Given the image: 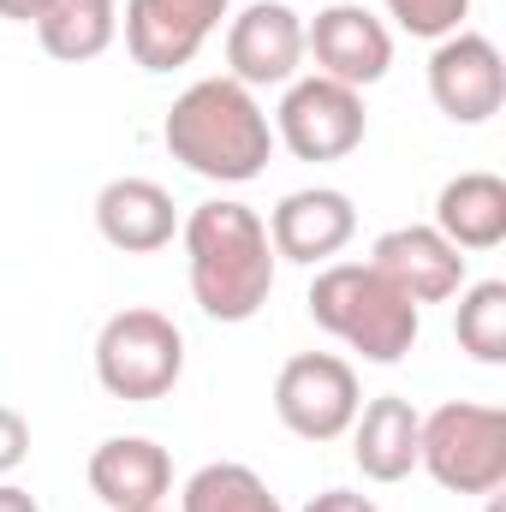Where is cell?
Returning a JSON list of instances; mask_svg holds the SVG:
<instances>
[{"mask_svg": "<svg viewBox=\"0 0 506 512\" xmlns=\"http://www.w3.org/2000/svg\"><path fill=\"white\" fill-rule=\"evenodd\" d=\"M370 268L393 292H405L411 304H441L465 286V251H453L435 227H393L381 233Z\"/></svg>", "mask_w": 506, "mask_h": 512, "instance_id": "obj_13", "label": "cell"}, {"mask_svg": "<svg viewBox=\"0 0 506 512\" xmlns=\"http://www.w3.org/2000/svg\"><path fill=\"white\" fill-rule=\"evenodd\" d=\"M417 465L447 495H495L506 483V411L471 399L435 405L417 435Z\"/></svg>", "mask_w": 506, "mask_h": 512, "instance_id": "obj_4", "label": "cell"}, {"mask_svg": "<svg viewBox=\"0 0 506 512\" xmlns=\"http://www.w3.org/2000/svg\"><path fill=\"white\" fill-rule=\"evenodd\" d=\"M370 131L364 114V90L352 84H334L322 72L310 78H292L280 108H274V137L298 155V161H346Z\"/></svg>", "mask_w": 506, "mask_h": 512, "instance_id": "obj_6", "label": "cell"}, {"mask_svg": "<svg viewBox=\"0 0 506 512\" xmlns=\"http://www.w3.org/2000/svg\"><path fill=\"white\" fill-rule=\"evenodd\" d=\"M96 233L126 256L167 251L173 233H179L173 197H167L155 179H108V185L96 191Z\"/></svg>", "mask_w": 506, "mask_h": 512, "instance_id": "obj_15", "label": "cell"}, {"mask_svg": "<svg viewBox=\"0 0 506 512\" xmlns=\"http://www.w3.org/2000/svg\"><path fill=\"white\" fill-rule=\"evenodd\" d=\"M435 233L453 251H495L506 245V179L501 173H459L435 197Z\"/></svg>", "mask_w": 506, "mask_h": 512, "instance_id": "obj_17", "label": "cell"}, {"mask_svg": "<svg viewBox=\"0 0 506 512\" xmlns=\"http://www.w3.org/2000/svg\"><path fill=\"white\" fill-rule=\"evenodd\" d=\"M227 78L245 90L268 84H292L304 66V18L286 0H251L233 24H227Z\"/></svg>", "mask_w": 506, "mask_h": 512, "instance_id": "obj_11", "label": "cell"}, {"mask_svg": "<svg viewBox=\"0 0 506 512\" xmlns=\"http://www.w3.org/2000/svg\"><path fill=\"white\" fill-rule=\"evenodd\" d=\"M453 334L477 364H506V280H477L459 298Z\"/></svg>", "mask_w": 506, "mask_h": 512, "instance_id": "obj_20", "label": "cell"}, {"mask_svg": "<svg viewBox=\"0 0 506 512\" xmlns=\"http://www.w3.org/2000/svg\"><path fill=\"white\" fill-rule=\"evenodd\" d=\"M233 0H126V48L143 72H179L221 30Z\"/></svg>", "mask_w": 506, "mask_h": 512, "instance_id": "obj_10", "label": "cell"}, {"mask_svg": "<svg viewBox=\"0 0 506 512\" xmlns=\"http://www.w3.org/2000/svg\"><path fill=\"white\" fill-rule=\"evenodd\" d=\"M185 268H191V298L209 322H251L274 292V245H268V221L233 203H197L185 215Z\"/></svg>", "mask_w": 506, "mask_h": 512, "instance_id": "obj_1", "label": "cell"}, {"mask_svg": "<svg viewBox=\"0 0 506 512\" xmlns=\"http://www.w3.org/2000/svg\"><path fill=\"white\" fill-rule=\"evenodd\" d=\"M358 370L334 352H298L274 376V417L298 441H340L358 417Z\"/></svg>", "mask_w": 506, "mask_h": 512, "instance_id": "obj_7", "label": "cell"}, {"mask_svg": "<svg viewBox=\"0 0 506 512\" xmlns=\"http://www.w3.org/2000/svg\"><path fill=\"white\" fill-rule=\"evenodd\" d=\"M36 36L54 60L66 66H84L96 54L114 48L120 36V6L114 0H48V12L36 18Z\"/></svg>", "mask_w": 506, "mask_h": 512, "instance_id": "obj_18", "label": "cell"}, {"mask_svg": "<svg viewBox=\"0 0 506 512\" xmlns=\"http://www.w3.org/2000/svg\"><path fill=\"white\" fill-rule=\"evenodd\" d=\"M179 512H286V507L274 501V489L256 477L251 465L215 459V465H203V471L185 483Z\"/></svg>", "mask_w": 506, "mask_h": 512, "instance_id": "obj_19", "label": "cell"}, {"mask_svg": "<svg viewBox=\"0 0 506 512\" xmlns=\"http://www.w3.org/2000/svg\"><path fill=\"white\" fill-rule=\"evenodd\" d=\"M304 54L316 60L322 78L352 84V90H370V84L387 78V66H393V36H387V24H381L370 6L340 0V6H322L304 24Z\"/></svg>", "mask_w": 506, "mask_h": 512, "instance_id": "obj_9", "label": "cell"}, {"mask_svg": "<svg viewBox=\"0 0 506 512\" xmlns=\"http://www.w3.org/2000/svg\"><path fill=\"white\" fill-rule=\"evenodd\" d=\"M429 96L453 126H483L506 102V66L501 48L483 30H453L429 54Z\"/></svg>", "mask_w": 506, "mask_h": 512, "instance_id": "obj_8", "label": "cell"}, {"mask_svg": "<svg viewBox=\"0 0 506 512\" xmlns=\"http://www.w3.org/2000/svg\"><path fill=\"white\" fill-rule=\"evenodd\" d=\"M185 376V334L161 310H120L96 334V382L126 405L167 399Z\"/></svg>", "mask_w": 506, "mask_h": 512, "instance_id": "obj_5", "label": "cell"}, {"mask_svg": "<svg viewBox=\"0 0 506 512\" xmlns=\"http://www.w3.org/2000/svg\"><path fill=\"white\" fill-rule=\"evenodd\" d=\"M0 512H42V507H36V495H30V489L0 483Z\"/></svg>", "mask_w": 506, "mask_h": 512, "instance_id": "obj_25", "label": "cell"}, {"mask_svg": "<svg viewBox=\"0 0 506 512\" xmlns=\"http://www.w3.org/2000/svg\"><path fill=\"white\" fill-rule=\"evenodd\" d=\"M167 155L197 173V179H215V185H251L256 173L268 167L274 155V126L268 114L256 108V96L233 78H203L191 84L173 108H167V126H161Z\"/></svg>", "mask_w": 506, "mask_h": 512, "instance_id": "obj_2", "label": "cell"}, {"mask_svg": "<svg viewBox=\"0 0 506 512\" xmlns=\"http://www.w3.org/2000/svg\"><path fill=\"white\" fill-rule=\"evenodd\" d=\"M387 18H393L405 36L441 42V36L465 30V18H471V0H387Z\"/></svg>", "mask_w": 506, "mask_h": 512, "instance_id": "obj_21", "label": "cell"}, {"mask_svg": "<svg viewBox=\"0 0 506 512\" xmlns=\"http://www.w3.org/2000/svg\"><path fill=\"white\" fill-rule=\"evenodd\" d=\"M352 459L370 483H405L417 471V435H423V417L411 399L399 393H381L370 405H358L352 417Z\"/></svg>", "mask_w": 506, "mask_h": 512, "instance_id": "obj_16", "label": "cell"}, {"mask_svg": "<svg viewBox=\"0 0 506 512\" xmlns=\"http://www.w3.org/2000/svg\"><path fill=\"white\" fill-rule=\"evenodd\" d=\"M304 512H381V507L370 495H358V489H322V495H310Z\"/></svg>", "mask_w": 506, "mask_h": 512, "instance_id": "obj_23", "label": "cell"}, {"mask_svg": "<svg viewBox=\"0 0 506 512\" xmlns=\"http://www.w3.org/2000/svg\"><path fill=\"white\" fill-rule=\"evenodd\" d=\"M352 233H358V209H352V197L334 191V185L292 191V197H280L274 215H268V245H274V256L310 262V268L328 262V256H340L352 245Z\"/></svg>", "mask_w": 506, "mask_h": 512, "instance_id": "obj_12", "label": "cell"}, {"mask_svg": "<svg viewBox=\"0 0 506 512\" xmlns=\"http://www.w3.org/2000/svg\"><path fill=\"white\" fill-rule=\"evenodd\" d=\"M90 489L108 512L161 507V495L173 489V459L149 435H114L90 453Z\"/></svg>", "mask_w": 506, "mask_h": 512, "instance_id": "obj_14", "label": "cell"}, {"mask_svg": "<svg viewBox=\"0 0 506 512\" xmlns=\"http://www.w3.org/2000/svg\"><path fill=\"white\" fill-rule=\"evenodd\" d=\"M48 12V0H0V18H12V24H36Z\"/></svg>", "mask_w": 506, "mask_h": 512, "instance_id": "obj_24", "label": "cell"}, {"mask_svg": "<svg viewBox=\"0 0 506 512\" xmlns=\"http://www.w3.org/2000/svg\"><path fill=\"white\" fill-rule=\"evenodd\" d=\"M24 453H30V423L12 405H0V477H12L24 465Z\"/></svg>", "mask_w": 506, "mask_h": 512, "instance_id": "obj_22", "label": "cell"}, {"mask_svg": "<svg viewBox=\"0 0 506 512\" xmlns=\"http://www.w3.org/2000/svg\"><path fill=\"white\" fill-rule=\"evenodd\" d=\"M137 512H161V507H137Z\"/></svg>", "mask_w": 506, "mask_h": 512, "instance_id": "obj_26", "label": "cell"}, {"mask_svg": "<svg viewBox=\"0 0 506 512\" xmlns=\"http://www.w3.org/2000/svg\"><path fill=\"white\" fill-rule=\"evenodd\" d=\"M310 322L334 340H346L352 352H364L370 364H399L417 346V304L405 292H393L370 262H328L310 280Z\"/></svg>", "mask_w": 506, "mask_h": 512, "instance_id": "obj_3", "label": "cell"}]
</instances>
